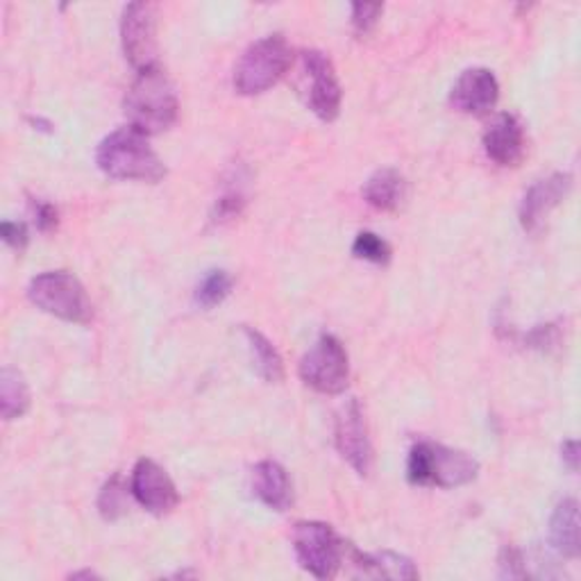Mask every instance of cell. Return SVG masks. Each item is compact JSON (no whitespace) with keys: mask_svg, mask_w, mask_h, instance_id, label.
Instances as JSON below:
<instances>
[{"mask_svg":"<svg viewBox=\"0 0 581 581\" xmlns=\"http://www.w3.org/2000/svg\"><path fill=\"white\" fill-rule=\"evenodd\" d=\"M303 78L307 105L320 121H334L342 112V82L336 78L332 60L320 51L303 53Z\"/></svg>","mask_w":581,"mask_h":581,"instance_id":"9","label":"cell"},{"mask_svg":"<svg viewBox=\"0 0 581 581\" xmlns=\"http://www.w3.org/2000/svg\"><path fill=\"white\" fill-rule=\"evenodd\" d=\"M130 491H132L134 500L145 511H151L155 516L171 513L180 502L173 479L153 459H139L136 461V466L132 470Z\"/></svg>","mask_w":581,"mask_h":581,"instance_id":"11","label":"cell"},{"mask_svg":"<svg viewBox=\"0 0 581 581\" xmlns=\"http://www.w3.org/2000/svg\"><path fill=\"white\" fill-rule=\"evenodd\" d=\"M34 214H37V227L41 232H51L53 227H58V210L51 203H34Z\"/></svg>","mask_w":581,"mask_h":581,"instance_id":"29","label":"cell"},{"mask_svg":"<svg viewBox=\"0 0 581 581\" xmlns=\"http://www.w3.org/2000/svg\"><path fill=\"white\" fill-rule=\"evenodd\" d=\"M561 455H563V461L568 463V468L572 472H577V468H579V446H577V441H565L563 448H561Z\"/></svg>","mask_w":581,"mask_h":581,"instance_id":"30","label":"cell"},{"mask_svg":"<svg viewBox=\"0 0 581 581\" xmlns=\"http://www.w3.org/2000/svg\"><path fill=\"white\" fill-rule=\"evenodd\" d=\"M28 298L45 314L69 323L86 325L93 318V305L78 277L64 271L37 275L28 286Z\"/></svg>","mask_w":581,"mask_h":581,"instance_id":"5","label":"cell"},{"mask_svg":"<svg viewBox=\"0 0 581 581\" xmlns=\"http://www.w3.org/2000/svg\"><path fill=\"white\" fill-rule=\"evenodd\" d=\"M483 151L500 166H516L524 155V130L520 121L509 112L498 114L483 132Z\"/></svg>","mask_w":581,"mask_h":581,"instance_id":"14","label":"cell"},{"mask_svg":"<svg viewBox=\"0 0 581 581\" xmlns=\"http://www.w3.org/2000/svg\"><path fill=\"white\" fill-rule=\"evenodd\" d=\"M561 342V334L557 325H541L534 332H529L527 344L529 348H539V350H550Z\"/></svg>","mask_w":581,"mask_h":581,"instance_id":"27","label":"cell"},{"mask_svg":"<svg viewBox=\"0 0 581 581\" xmlns=\"http://www.w3.org/2000/svg\"><path fill=\"white\" fill-rule=\"evenodd\" d=\"M500 99V84L489 69H468L450 91V105L470 116L489 114Z\"/></svg>","mask_w":581,"mask_h":581,"instance_id":"12","label":"cell"},{"mask_svg":"<svg viewBox=\"0 0 581 581\" xmlns=\"http://www.w3.org/2000/svg\"><path fill=\"white\" fill-rule=\"evenodd\" d=\"M95 164L114 180L134 182H160L166 175V166L143 132L134 128H121L105 136L95 153Z\"/></svg>","mask_w":581,"mask_h":581,"instance_id":"1","label":"cell"},{"mask_svg":"<svg viewBox=\"0 0 581 581\" xmlns=\"http://www.w3.org/2000/svg\"><path fill=\"white\" fill-rule=\"evenodd\" d=\"M244 334L248 338V348H251L257 375L268 384L282 381L284 379V364H282L277 348L268 342V338L262 332H257L253 327H246Z\"/></svg>","mask_w":581,"mask_h":581,"instance_id":"20","label":"cell"},{"mask_svg":"<svg viewBox=\"0 0 581 581\" xmlns=\"http://www.w3.org/2000/svg\"><path fill=\"white\" fill-rule=\"evenodd\" d=\"M294 548L300 565L318 579H332L344 561V543L327 522H298Z\"/></svg>","mask_w":581,"mask_h":581,"instance_id":"7","label":"cell"},{"mask_svg":"<svg viewBox=\"0 0 581 581\" xmlns=\"http://www.w3.org/2000/svg\"><path fill=\"white\" fill-rule=\"evenodd\" d=\"M300 377L318 394H344L350 379V361L344 344L332 334H323L316 346L303 357Z\"/></svg>","mask_w":581,"mask_h":581,"instance_id":"6","label":"cell"},{"mask_svg":"<svg viewBox=\"0 0 581 581\" xmlns=\"http://www.w3.org/2000/svg\"><path fill=\"white\" fill-rule=\"evenodd\" d=\"M246 205V196L241 191H230L225 193V196L218 198L216 203V210H214V221L223 223V221H230V218H236L241 214V210H244Z\"/></svg>","mask_w":581,"mask_h":581,"instance_id":"24","label":"cell"},{"mask_svg":"<svg viewBox=\"0 0 581 581\" xmlns=\"http://www.w3.org/2000/svg\"><path fill=\"white\" fill-rule=\"evenodd\" d=\"M255 496L275 511H286L294 504V487L286 470L277 461H262L253 468Z\"/></svg>","mask_w":581,"mask_h":581,"instance_id":"15","label":"cell"},{"mask_svg":"<svg viewBox=\"0 0 581 581\" xmlns=\"http://www.w3.org/2000/svg\"><path fill=\"white\" fill-rule=\"evenodd\" d=\"M364 198L379 212H396L407 198V182L396 169H379L364 184Z\"/></svg>","mask_w":581,"mask_h":581,"instance_id":"16","label":"cell"},{"mask_svg":"<svg viewBox=\"0 0 581 581\" xmlns=\"http://www.w3.org/2000/svg\"><path fill=\"white\" fill-rule=\"evenodd\" d=\"M384 12V6H368V3H355L353 6V26L357 34H368L375 26L379 14Z\"/></svg>","mask_w":581,"mask_h":581,"instance_id":"25","label":"cell"},{"mask_svg":"<svg viewBox=\"0 0 581 581\" xmlns=\"http://www.w3.org/2000/svg\"><path fill=\"white\" fill-rule=\"evenodd\" d=\"M99 509H101L105 520H119L130 511L128 491H125V487H123L119 477H114L105 483V489L101 491V498H99Z\"/></svg>","mask_w":581,"mask_h":581,"instance_id":"23","label":"cell"},{"mask_svg":"<svg viewBox=\"0 0 581 581\" xmlns=\"http://www.w3.org/2000/svg\"><path fill=\"white\" fill-rule=\"evenodd\" d=\"M357 565L373 574V577H386V579H418V570L411 563V559L396 554V552H375V554H361L355 552Z\"/></svg>","mask_w":581,"mask_h":581,"instance_id":"19","label":"cell"},{"mask_svg":"<svg viewBox=\"0 0 581 581\" xmlns=\"http://www.w3.org/2000/svg\"><path fill=\"white\" fill-rule=\"evenodd\" d=\"M572 188V175L570 173H554L546 180H539L531 186L520 205V225L527 232H539L546 218L552 210H557Z\"/></svg>","mask_w":581,"mask_h":581,"instance_id":"13","label":"cell"},{"mask_svg":"<svg viewBox=\"0 0 581 581\" xmlns=\"http://www.w3.org/2000/svg\"><path fill=\"white\" fill-rule=\"evenodd\" d=\"M479 463L475 457L461 450H452L439 444L422 441L411 448L407 475L418 487L457 489L475 481Z\"/></svg>","mask_w":581,"mask_h":581,"instance_id":"3","label":"cell"},{"mask_svg":"<svg viewBox=\"0 0 581 581\" xmlns=\"http://www.w3.org/2000/svg\"><path fill=\"white\" fill-rule=\"evenodd\" d=\"M232 290V277L225 271H212L210 275L203 277L196 290V303L205 309H214L221 305Z\"/></svg>","mask_w":581,"mask_h":581,"instance_id":"21","label":"cell"},{"mask_svg":"<svg viewBox=\"0 0 581 581\" xmlns=\"http://www.w3.org/2000/svg\"><path fill=\"white\" fill-rule=\"evenodd\" d=\"M30 409V389L26 377L12 368L6 366L0 373V414L6 420H14L26 416Z\"/></svg>","mask_w":581,"mask_h":581,"instance_id":"18","label":"cell"},{"mask_svg":"<svg viewBox=\"0 0 581 581\" xmlns=\"http://www.w3.org/2000/svg\"><path fill=\"white\" fill-rule=\"evenodd\" d=\"M550 543L565 559L579 557V502L574 498L559 502L554 509L550 520Z\"/></svg>","mask_w":581,"mask_h":581,"instance_id":"17","label":"cell"},{"mask_svg":"<svg viewBox=\"0 0 581 581\" xmlns=\"http://www.w3.org/2000/svg\"><path fill=\"white\" fill-rule=\"evenodd\" d=\"M177 93L162 67L136 75L125 95V116L130 128L149 134H160L177 121Z\"/></svg>","mask_w":581,"mask_h":581,"instance_id":"2","label":"cell"},{"mask_svg":"<svg viewBox=\"0 0 581 581\" xmlns=\"http://www.w3.org/2000/svg\"><path fill=\"white\" fill-rule=\"evenodd\" d=\"M294 60V51L282 34L255 41L234 69V89L241 95H259L277 84Z\"/></svg>","mask_w":581,"mask_h":581,"instance_id":"4","label":"cell"},{"mask_svg":"<svg viewBox=\"0 0 581 581\" xmlns=\"http://www.w3.org/2000/svg\"><path fill=\"white\" fill-rule=\"evenodd\" d=\"M334 441L342 457L355 468L357 475L366 477L373 468V444L361 405L353 398L336 414Z\"/></svg>","mask_w":581,"mask_h":581,"instance_id":"10","label":"cell"},{"mask_svg":"<svg viewBox=\"0 0 581 581\" xmlns=\"http://www.w3.org/2000/svg\"><path fill=\"white\" fill-rule=\"evenodd\" d=\"M353 255L370 262V264H389L391 262V246L386 241L373 232H359L355 244H353Z\"/></svg>","mask_w":581,"mask_h":581,"instance_id":"22","label":"cell"},{"mask_svg":"<svg viewBox=\"0 0 581 581\" xmlns=\"http://www.w3.org/2000/svg\"><path fill=\"white\" fill-rule=\"evenodd\" d=\"M500 574L509 577V579H524V577H529L520 550H516L511 546H507L502 550V554H500Z\"/></svg>","mask_w":581,"mask_h":581,"instance_id":"26","label":"cell"},{"mask_svg":"<svg viewBox=\"0 0 581 581\" xmlns=\"http://www.w3.org/2000/svg\"><path fill=\"white\" fill-rule=\"evenodd\" d=\"M121 39L125 58L139 73L157 69V8L151 3H130L123 10Z\"/></svg>","mask_w":581,"mask_h":581,"instance_id":"8","label":"cell"},{"mask_svg":"<svg viewBox=\"0 0 581 581\" xmlns=\"http://www.w3.org/2000/svg\"><path fill=\"white\" fill-rule=\"evenodd\" d=\"M0 234H3V241L14 248V251H23L28 246V230L23 223H14V221H6L3 225H0Z\"/></svg>","mask_w":581,"mask_h":581,"instance_id":"28","label":"cell"}]
</instances>
